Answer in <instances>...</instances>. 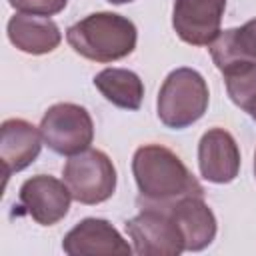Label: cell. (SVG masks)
I'll list each match as a JSON object with an SVG mask.
<instances>
[{"label":"cell","mask_w":256,"mask_h":256,"mask_svg":"<svg viewBox=\"0 0 256 256\" xmlns=\"http://www.w3.org/2000/svg\"><path fill=\"white\" fill-rule=\"evenodd\" d=\"M62 180L76 202L92 206L106 202L114 194L116 168L106 152L88 148L66 160Z\"/></svg>","instance_id":"obj_4"},{"label":"cell","mask_w":256,"mask_h":256,"mask_svg":"<svg viewBox=\"0 0 256 256\" xmlns=\"http://www.w3.org/2000/svg\"><path fill=\"white\" fill-rule=\"evenodd\" d=\"M140 206H170L186 196H204L202 184L186 164L162 144H144L132 156Z\"/></svg>","instance_id":"obj_1"},{"label":"cell","mask_w":256,"mask_h":256,"mask_svg":"<svg viewBox=\"0 0 256 256\" xmlns=\"http://www.w3.org/2000/svg\"><path fill=\"white\" fill-rule=\"evenodd\" d=\"M236 36H238L240 48L246 54V58L256 62V18H252L244 26L236 28Z\"/></svg>","instance_id":"obj_17"},{"label":"cell","mask_w":256,"mask_h":256,"mask_svg":"<svg viewBox=\"0 0 256 256\" xmlns=\"http://www.w3.org/2000/svg\"><path fill=\"white\" fill-rule=\"evenodd\" d=\"M66 40L76 54L92 62H116L136 48L138 32L132 20L114 12H94L66 30Z\"/></svg>","instance_id":"obj_2"},{"label":"cell","mask_w":256,"mask_h":256,"mask_svg":"<svg viewBox=\"0 0 256 256\" xmlns=\"http://www.w3.org/2000/svg\"><path fill=\"white\" fill-rule=\"evenodd\" d=\"M94 86L108 102L124 110H138L144 98L140 76L126 68H106L98 72L94 76Z\"/></svg>","instance_id":"obj_14"},{"label":"cell","mask_w":256,"mask_h":256,"mask_svg":"<svg viewBox=\"0 0 256 256\" xmlns=\"http://www.w3.org/2000/svg\"><path fill=\"white\" fill-rule=\"evenodd\" d=\"M226 92L230 100L248 112L250 116L256 114V62H240L226 70H222Z\"/></svg>","instance_id":"obj_15"},{"label":"cell","mask_w":256,"mask_h":256,"mask_svg":"<svg viewBox=\"0 0 256 256\" xmlns=\"http://www.w3.org/2000/svg\"><path fill=\"white\" fill-rule=\"evenodd\" d=\"M10 6L20 12V14H30V16H54L62 12L68 4V0H8Z\"/></svg>","instance_id":"obj_16"},{"label":"cell","mask_w":256,"mask_h":256,"mask_svg":"<svg viewBox=\"0 0 256 256\" xmlns=\"http://www.w3.org/2000/svg\"><path fill=\"white\" fill-rule=\"evenodd\" d=\"M208 84L204 76L194 68L172 70L158 92L156 112L164 126L182 130L198 122L208 110Z\"/></svg>","instance_id":"obj_3"},{"label":"cell","mask_w":256,"mask_h":256,"mask_svg":"<svg viewBox=\"0 0 256 256\" xmlns=\"http://www.w3.org/2000/svg\"><path fill=\"white\" fill-rule=\"evenodd\" d=\"M40 128L32 126L22 118H8L2 122V138H0V160L4 168V180L10 174L28 168L40 154L42 148Z\"/></svg>","instance_id":"obj_11"},{"label":"cell","mask_w":256,"mask_h":256,"mask_svg":"<svg viewBox=\"0 0 256 256\" xmlns=\"http://www.w3.org/2000/svg\"><path fill=\"white\" fill-rule=\"evenodd\" d=\"M110 4H126V2H132V0H108Z\"/></svg>","instance_id":"obj_18"},{"label":"cell","mask_w":256,"mask_h":256,"mask_svg":"<svg viewBox=\"0 0 256 256\" xmlns=\"http://www.w3.org/2000/svg\"><path fill=\"white\" fill-rule=\"evenodd\" d=\"M44 144L62 156H74L90 148L94 140V122L88 110L74 102L50 106L40 120Z\"/></svg>","instance_id":"obj_5"},{"label":"cell","mask_w":256,"mask_h":256,"mask_svg":"<svg viewBox=\"0 0 256 256\" xmlns=\"http://www.w3.org/2000/svg\"><path fill=\"white\" fill-rule=\"evenodd\" d=\"M202 198L204 196H186L166 206L182 234L184 250L190 252L204 250L216 238V216Z\"/></svg>","instance_id":"obj_12"},{"label":"cell","mask_w":256,"mask_h":256,"mask_svg":"<svg viewBox=\"0 0 256 256\" xmlns=\"http://www.w3.org/2000/svg\"><path fill=\"white\" fill-rule=\"evenodd\" d=\"M254 176H256V152H254Z\"/></svg>","instance_id":"obj_19"},{"label":"cell","mask_w":256,"mask_h":256,"mask_svg":"<svg viewBox=\"0 0 256 256\" xmlns=\"http://www.w3.org/2000/svg\"><path fill=\"white\" fill-rule=\"evenodd\" d=\"M6 32H8V40L20 52L32 56L54 52L62 42V34L56 22H52L50 18L30 16L20 12L8 20Z\"/></svg>","instance_id":"obj_13"},{"label":"cell","mask_w":256,"mask_h":256,"mask_svg":"<svg viewBox=\"0 0 256 256\" xmlns=\"http://www.w3.org/2000/svg\"><path fill=\"white\" fill-rule=\"evenodd\" d=\"M198 166L204 180L228 184L240 172V150L234 136L224 128H210L198 142Z\"/></svg>","instance_id":"obj_9"},{"label":"cell","mask_w":256,"mask_h":256,"mask_svg":"<svg viewBox=\"0 0 256 256\" xmlns=\"http://www.w3.org/2000/svg\"><path fill=\"white\" fill-rule=\"evenodd\" d=\"M252 118H254V122H256V114H254V116H252Z\"/></svg>","instance_id":"obj_20"},{"label":"cell","mask_w":256,"mask_h":256,"mask_svg":"<svg viewBox=\"0 0 256 256\" xmlns=\"http://www.w3.org/2000/svg\"><path fill=\"white\" fill-rule=\"evenodd\" d=\"M132 250L140 256H178L184 252L182 234L166 206H142L126 222Z\"/></svg>","instance_id":"obj_6"},{"label":"cell","mask_w":256,"mask_h":256,"mask_svg":"<svg viewBox=\"0 0 256 256\" xmlns=\"http://www.w3.org/2000/svg\"><path fill=\"white\" fill-rule=\"evenodd\" d=\"M18 212L28 214L42 226H54L68 214L70 200L74 198L64 180L48 174H38L24 180L18 192Z\"/></svg>","instance_id":"obj_7"},{"label":"cell","mask_w":256,"mask_h":256,"mask_svg":"<svg viewBox=\"0 0 256 256\" xmlns=\"http://www.w3.org/2000/svg\"><path fill=\"white\" fill-rule=\"evenodd\" d=\"M62 250L70 256H96V254H130L132 246L122 234L102 218L80 220L62 240Z\"/></svg>","instance_id":"obj_10"},{"label":"cell","mask_w":256,"mask_h":256,"mask_svg":"<svg viewBox=\"0 0 256 256\" xmlns=\"http://www.w3.org/2000/svg\"><path fill=\"white\" fill-rule=\"evenodd\" d=\"M224 10L226 0H174V32L186 44L210 46L220 34Z\"/></svg>","instance_id":"obj_8"}]
</instances>
